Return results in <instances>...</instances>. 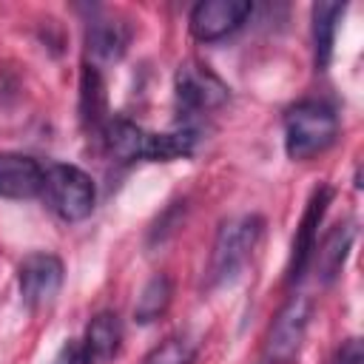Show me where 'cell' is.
Returning <instances> with one entry per match:
<instances>
[{
	"label": "cell",
	"instance_id": "ba28073f",
	"mask_svg": "<svg viewBox=\"0 0 364 364\" xmlns=\"http://www.w3.org/2000/svg\"><path fill=\"white\" fill-rule=\"evenodd\" d=\"M333 202V188L330 185H318L301 213V222L296 228L293 245H290V262H287V284H299L313 262V250H316V236H318V225L327 213V205Z\"/></svg>",
	"mask_w": 364,
	"mask_h": 364
},
{
	"label": "cell",
	"instance_id": "9a60e30c",
	"mask_svg": "<svg viewBox=\"0 0 364 364\" xmlns=\"http://www.w3.org/2000/svg\"><path fill=\"white\" fill-rule=\"evenodd\" d=\"M145 136H148V131L139 128L136 122L125 119V117H108V122H105L102 131H100V139H102L105 151H108L117 162L142 159Z\"/></svg>",
	"mask_w": 364,
	"mask_h": 364
},
{
	"label": "cell",
	"instance_id": "e0dca14e",
	"mask_svg": "<svg viewBox=\"0 0 364 364\" xmlns=\"http://www.w3.org/2000/svg\"><path fill=\"white\" fill-rule=\"evenodd\" d=\"M171 299H173V284H171V279H168L165 273H154V276L142 284V290H139V296H136L134 321H136V324H154V321H159V318L168 313Z\"/></svg>",
	"mask_w": 364,
	"mask_h": 364
},
{
	"label": "cell",
	"instance_id": "7c38bea8",
	"mask_svg": "<svg viewBox=\"0 0 364 364\" xmlns=\"http://www.w3.org/2000/svg\"><path fill=\"white\" fill-rule=\"evenodd\" d=\"M344 3L336 0H318L313 3L310 11V34H313V63L316 71H327L333 60V43H336V28L344 14Z\"/></svg>",
	"mask_w": 364,
	"mask_h": 364
},
{
	"label": "cell",
	"instance_id": "30bf717a",
	"mask_svg": "<svg viewBox=\"0 0 364 364\" xmlns=\"http://www.w3.org/2000/svg\"><path fill=\"white\" fill-rule=\"evenodd\" d=\"M46 168L26 154H0V196L34 199L43 191Z\"/></svg>",
	"mask_w": 364,
	"mask_h": 364
},
{
	"label": "cell",
	"instance_id": "3957f363",
	"mask_svg": "<svg viewBox=\"0 0 364 364\" xmlns=\"http://www.w3.org/2000/svg\"><path fill=\"white\" fill-rule=\"evenodd\" d=\"M40 196L46 199L51 213L60 216L63 222H82L91 216L97 205L94 179L82 168L68 162H54L46 168Z\"/></svg>",
	"mask_w": 364,
	"mask_h": 364
},
{
	"label": "cell",
	"instance_id": "5b68a950",
	"mask_svg": "<svg viewBox=\"0 0 364 364\" xmlns=\"http://www.w3.org/2000/svg\"><path fill=\"white\" fill-rule=\"evenodd\" d=\"M173 97H176V108L182 114L199 117V114L222 108L230 97V88L208 65L188 60L173 74Z\"/></svg>",
	"mask_w": 364,
	"mask_h": 364
},
{
	"label": "cell",
	"instance_id": "4fadbf2b",
	"mask_svg": "<svg viewBox=\"0 0 364 364\" xmlns=\"http://www.w3.org/2000/svg\"><path fill=\"white\" fill-rule=\"evenodd\" d=\"M80 122L85 131L100 134L108 122V94L97 65L85 63L80 74Z\"/></svg>",
	"mask_w": 364,
	"mask_h": 364
},
{
	"label": "cell",
	"instance_id": "ac0fdd59",
	"mask_svg": "<svg viewBox=\"0 0 364 364\" xmlns=\"http://www.w3.org/2000/svg\"><path fill=\"white\" fill-rule=\"evenodd\" d=\"M196 355V344L191 338H182V336H173L168 338L165 344H159L148 358L145 364H191Z\"/></svg>",
	"mask_w": 364,
	"mask_h": 364
},
{
	"label": "cell",
	"instance_id": "ffe728a7",
	"mask_svg": "<svg viewBox=\"0 0 364 364\" xmlns=\"http://www.w3.org/2000/svg\"><path fill=\"white\" fill-rule=\"evenodd\" d=\"M333 364H364V344H361V338L358 336L344 338L341 347L336 350Z\"/></svg>",
	"mask_w": 364,
	"mask_h": 364
},
{
	"label": "cell",
	"instance_id": "7a4b0ae2",
	"mask_svg": "<svg viewBox=\"0 0 364 364\" xmlns=\"http://www.w3.org/2000/svg\"><path fill=\"white\" fill-rule=\"evenodd\" d=\"M338 136V117L324 100H299L284 111V151L304 162L327 151Z\"/></svg>",
	"mask_w": 364,
	"mask_h": 364
},
{
	"label": "cell",
	"instance_id": "2e32d148",
	"mask_svg": "<svg viewBox=\"0 0 364 364\" xmlns=\"http://www.w3.org/2000/svg\"><path fill=\"white\" fill-rule=\"evenodd\" d=\"M196 142H199V134H196V128H191V125H182V128H176V131H162V134L148 131L142 159H148V162H176V159H188V156H193Z\"/></svg>",
	"mask_w": 364,
	"mask_h": 364
},
{
	"label": "cell",
	"instance_id": "6da1fadb",
	"mask_svg": "<svg viewBox=\"0 0 364 364\" xmlns=\"http://www.w3.org/2000/svg\"><path fill=\"white\" fill-rule=\"evenodd\" d=\"M262 233H264V216L259 213H236L222 219L213 236L208 267H205V282H202L205 290H216L233 282L245 267V262L250 259L253 247L259 245Z\"/></svg>",
	"mask_w": 364,
	"mask_h": 364
},
{
	"label": "cell",
	"instance_id": "277c9868",
	"mask_svg": "<svg viewBox=\"0 0 364 364\" xmlns=\"http://www.w3.org/2000/svg\"><path fill=\"white\" fill-rule=\"evenodd\" d=\"M310 318H313V301L301 293L290 296L282 304V310L276 313V318L267 330L264 350H262V364H290L299 355L301 344H304Z\"/></svg>",
	"mask_w": 364,
	"mask_h": 364
},
{
	"label": "cell",
	"instance_id": "d6986e66",
	"mask_svg": "<svg viewBox=\"0 0 364 364\" xmlns=\"http://www.w3.org/2000/svg\"><path fill=\"white\" fill-rule=\"evenodd\" d=\"M51 364H91V358H88L82 341L68 338V341H63V347L57 350V355L51 358Z\"/></svg>",
	"mask_w": 364,
	"mask_h": 364
},
{
	"label": "cell",
	"instance_id": "8992f818",
	"mask_svg": "<svg viewBox=\"0 0 364 364\" xmlns=\"http://www.w3.org/2000/svg\"><path fill=\"white\" fill-rule=\"evenodd\" d=\"M63 259L48 253V250H37L20 259L17 264V287H20V299L26 307H43L48 301H54V296L63 287Z\"/></svg>",
	"mask_w": 364,
	"mask_h": 364
},
{
	"label": "cell",
	"instance_id": "8fae6325",
	"mask_svg": "<svg viewBox=\"0 0 364 364\" xmlns=\"http://www.w3.org/2000/svg\"><path fill=\"white\" fill-rule=\"evenodd\" d=\"M353 242H355V222H338L324 233L321 245H316L310 264L316 267V279L321 284H333L341 276Z\"/></svg>",
	"mask_w": 364,
	"mask_h": 364
},
{
	"label": "cell",
	"instance_id": "5bb4252c",
	"mask_svg": "<svg viewBox=\"0 0 364 364\" xmlns=\"http://www.w3.org/2000/svg\"><path fill=\"white\" fill-rule=\"evenodd\" d=\"M119 344H122V321H119V316L111 313V310L97 313L88 321L85 338H82V347H85L91 364H108L119 353Z\"/></svg>",
	"mask_w": 364,
	"mask_h": 364
},
{
	"label": "cell",
	"instance_id": "52a82bcc",
	"mask_svg": "<svg viewBox=\"0 0 364 364\" xmlns=\"http://www.w3.org/2000/svg\"><path fill=\"white\" fill-rule=\"evenodd\" d=\"M253 14L250 0H202L188 14V28L199 43H216L239 31Z\"/></svg>",
	"mask_w": 364,
	"mask_h": 364
},
{
	"label": "cell",
	"instance_id": "9c48e42d",
	"mask_svg": "<svg viewBox=\"0 0 364 364\" xmlns=\"http://www.w3.org/2000/svg\"><path fill=\"white\" fill-rule=\"evenodd\" d=\"M131 43V28L119 17L97 14L85 23V54L91 65H114L125 57Z\"/></svg>",
	"mask_w": 364,
	"mask_h": 364
}]
</instances>
